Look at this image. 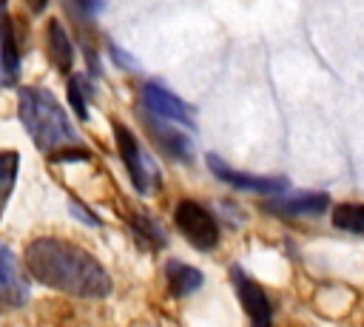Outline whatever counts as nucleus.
<instances>
[{
	"label": "nucleus",
	"instance_id": "f257e3e1",
	"mask_svg": "<svg viewBox=\"0 0 364 327\" xmlns=\"http://www.w3.org/2000/svg\"><path fill=\"white\" fill-rule=\"evenodd\" d=\"M23 262H26V270L37 282H43L46 287H54L60 293H68V296L102 299L114 287L102 262L68 239L40 236V239L28 242Z\"/></svg>",
	"mask_w": 364,
	"mask_h": 327
},
{
	"label": "nucleus",
	"instance_id": "f03ea898",
	"mask_svg": "<svg viewBox=\"0 0 364 327\" xmlns=\"http://www.w3.org/2000/svg\"><path fill=\"white\" fill-rule=\"evenodd\" d=\"M17 117L26 128V134L31 136V142L54 156V151L68 148L71 142H77V131L68 122L65 108L57 102V97L40 85H23L17 94Z\"/></svg>",
	"mask_w": 364,
	"mask_h": 327
},
{
	"label": "nucleus",
	"instance_id": "7ed1b4c3",
	"mask_svg": "<svg viewBox=\"0 0 364 327\" xmlns=\"http://www.w3.org/2000/svg\"><path fill=\"white\" fill-rule=\"evenodd\" d=\"M173 225L196 250H213L219 245V225H216L213 213L205 205H199L196 199H179L176 202Z\"/></svg>",
	"mask_w": 364,
	"mask_h": 327
},
{
	"label": "nucleus",
	"instance_id": "20e7f679",
	"mask_svg": "<svg viewBox=\"0 0 364 327\" xmlns=\"http://www.w3.org/2000/svg\"><path fill=\"white\" fill-rule=\"evenodd\" d=\"M208 165H210V171H213L216 179H222V182H228L230 188H239V191H253V193H262V196H279L287 188V179L284 176L245 173V171H236L228 162H222L216 154H208Z\"/></svg>",
	"mask_w": 364,
	"mask_h": 327
},
{
	"label": "nucleus",
	"instance_id": "39448f33",
	"mask_svg": "<svg viewBox=\"0 0 364 327\" xmlns=\"http://www.w3.org/2000/svg\"><path fill=\"white\" fill-rule=\"evenodd\" d=\"M142 105H145L148 114H154L159 119H168V122L185 125V128L196 125L193 108L185 100H179L176 94H171L168 88H162L159 82H145L142 85Z\"/></svg>",
	"mask_w": 364,
	"mask_h": 327
},
{
	"label": "nucleus",
	"instance_id": "423d86ee",
	"mask_svg": "<svg viewBox=\"0 0 364 327\" xmlns=\"http://www.w3.org/2000/svg\"><path fill=\"white\" fill-rule=\"evenodd\" d=\"M114 139H117L119 156H122V162H125V171H128V176H131V182H134V188H136L139 193H145V191H148V179H151L154 173H151V165L145 162V154H142L136 136L131 134V128H128L125 122L114 119Z\"/></svg>",
	"mask_w": 364,
	"mask_h": 327
},
{
	"label": "nucleus",
	"instance_id": "0eeeda50",
	"mask_svg": "<svg viewBox=\"0 0 364 327\" xmlns=\"http://www.w3.org/2000/svg\"><path fill=\"white\" fill-rule=\"evenodd\" d=\"M145 125H148V134L151 139L173 159H182V162H191L193 159V142L182 134V128H173L168 125V119H159L154 114L145 117Z\"/></svg>",
	"mask_w": 364,
	"mask_h": 327
},
{
	"label": "nucleus",
	"instance_id": "6e6552de",
	"mask_svg": "<svg viewBox=\"0 0 364 327\" xmlns=\"http://www.w3.org/2000/svg\"><path fill=\"white\" fill-rule=\"evenodd\" d=\"M267 210L279 213V216H318L330 208V196L321 193V191H313V193H279L273 199L264 202Z\"/></svg>",
	"mask_w": 364,
	"mask_h": 327
},
{
	"label": "nucleus",
	"instance_id": "1a4fd4ad",
	"mask_svg": "<svg viewBox=\"0 0 364 327\" xmlns=\"http://www.w3.org/2000/svg\"><path fill=\"white\" fill-rule=\"evenodd\" d=\"M233 282H236V293L242 299V307L250 318V327H270V301L264 296V290L245 276L239 267H233Z\"/></svg>",
	"mask_w": 364,
	"mask_h": 327
},
{
	"label": "nucleus",
	"instance_id": "9d476101",
	"mask_svg": "<svg viewBox=\"0 0 364 327\" xmlns=\"http://www.w3.org/2000/svg\"><path fill=\"white\" fill-rule=\"evenodd\" d=\"M26 299H28V284L23 279L20 262L14 259V253L6 245H0V301L20 307V304H26Z\"/></svg>",
	"mask_w": 364,
	"mask_h": 327
},
{
	"label": "nucleus",
	"instance_id": "9b49d317",
	"mask_svg": "<svg viewBox=\"0 0 364 327\" xmlns=\"http://www.w3.org/2000/svg\"><path fill=\"white\" fill-rule=\"evenodd\" d=\"M46 45H48V57H51L54 68L63 71V74H68L71 65H74V45H71V40H68V31L60 26V20H51V23H48Z\"/></svg>",
	"mask_w": 364,
	"mask_h": 327
},
{
	"label": "nucleus",
	"instance_id": "f8f14e48",
	"mask_svg": "<svg viewBox=\"0 0 364 327\" xmlns=\"http://www.w3.org/2000/svg\"><path fill=\"white\" fill-rule=\"evenodd\" d=\"M165 282H168V287H171L173 296H188V293H193L202 284V273L196 267L185 264V262L171 259L165 264Z\"/></svg>",
	"mask_w": 364,
	"mask_h": 327
},
{
	"label": "nucleus",
	"instance_id": "ddd939ff",
	"mask_svg": "<svg viewBox=\"0 0 364 327\" xmlns=\"http://www.w3.org/2000/svg\"><path fill=\"white\" fill-rule=\"evenodd\" d=\"M0 54H3V63L9 68V74L17 80V65H20V51H17V37H14V26H11V17L6 11V6L0 3Z\"/></svg>",
	"mask_w": 364,
	"mask_h": 327
},
{
	"label": "nucleus",
	"instance_id": "4468645a",
	"mask_svg": "<svg viewBox=\"0 0 364 327\" xmlns=\"http://www.w3.org/2000/svg\"><path fill=\"white\" fill-rule=\"evenodd\" d=\"M17 165H20L17 151H0V219H3L6 202L11 196V188L17 182Z\"/></svg>",
	"mask_w": 364,
	"mask_h": 327
},
{
	"label": "nucleus",
	"instance_id": "2eb2a0df",
	"mask_svg": "<svg viewBox=\"0 0 364 327\" xmlns=\"http://www.w3.org/2000/svg\"><path fill=\"white\" fill-rule=\"evenodd\" d=\"M333 222L341 230H350V233L364 236V205H353V202L336 205L333 208Z\"/></svg>",
	"mask_w": 364,
	"mask_h": 327
},
{
	"label": "nucleus",
	"instance_id": "dca6fc26",
	"mask_svg": "<svg viewBox=\"0 0 364 327\" xmlns=\"http://www.w3.org/2000/svg\"><path fill=\"white\" fill-rule=\"evenodd\" d=\"M65 94H68V105L71 111L77 114V119H88V108H85V94H82V77L71 74L68 82H65Z\"/></svg>",
	"mask_w": 364,
	"mask_h": 327
},
{
	"label": "nucleus",
	"instance_id": "f3484780",
	"mask_svg": "<svg viewBox=\"0 0 364 327\" xmlns=\"http://www.w3.org/2000/svg\"><path fill=\"white\" fill-rule=\"evenodd\" d=\"M134 227H136V236H139L142 242H151L154 247H162V245H165V233H162V227H156V222H154L151 216L136 213V216H134Z\"/></svg>",
	"mask_w": 364,
	"mask_h": 327
},
{
	"label": "nucleus",
	"instance_id": "a211bd4d",
	"mask_svg": "<svg viewBox=\"0 0 364 327\" xmlns=\"http://www.w3.org/2000/svg\"><path fill=\"white\" fill-rule=\"evenodd\" d=\"M74 6L82 11V14H97V11H102V0H74Z\"/></svg>",
	"mask_w": 364,
	"mask_h": 327
},
{
	"label": "nucleus",
	"instance_id": "6ab92c4d",
	"mask_svg": "<svg viewBox=\"0 0 364 327\" xmlns=\"http://www.w3.org/2000/svg\"><path fill=\"white\" fill-rule=\"evenodd\" d=\"M26 6L31 9V14H43L46 6H48V0H26Z\"/></svg>",
	"mask_w": 364,
	"mask_h": 327
},
{
	"label": "nucleus",
	"instance_id": "aec40b11",
	"mask_svg": "<svg viewBox=\"0 0 364 327\" xmlns=\"http://www.w3.org/2000/svg\"><path fill=\"white\" fill-rule=\"evenodd\" d=\"M9 82H14V77L9 74L6 63H3V54H0V85H9Z\"/></svg>",
	"mask_w": 364,
	"mask_h": 327
}]
</instances>
